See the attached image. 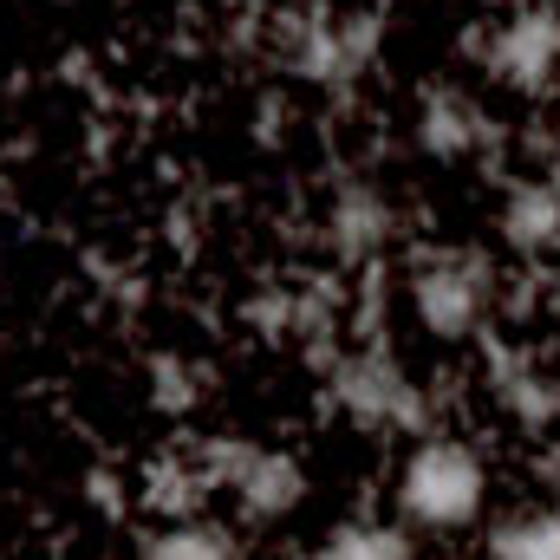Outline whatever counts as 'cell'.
<instances>
[{
  "instance_id": "cell-1",
  "label": "cell",
  "mask_w": 560,
  "mask_h": 560,
  "mask_svg": "<svg viewBox=\"0 0 560 560\" xmlns=\"http://www.w3.org/2000/svg\"><path fill=\"white\" fill-rule=\"evenodd\" d=\"M489 495V469L469 443L456 436H423L398 469V515L423 535H456L482 515Z\"/></svg>"
},
{
  "instance_id": "cell-2",
  "label": "cell",
  "mask_w": 560,
  "mask_h": 560,
  "mask_svg": "<svg viewBox=\"0 0 560 560\" xmlns=\"http://www.w3.org/2000/svg\"><path fill=\"white\" fill-rule=\"evenodd\" d=\"M332 405L372 436H430L436 430V398L398 365L392 346H359L332 365L326 378Z\"/></svg>"
},
{
  "instance_id": "cell-3",
  "label": "cell",
  "mask_w": 560,
  "mask_h": 560,
  "mask_svg": "<svg viewBox=\"0 0 560 560\" xmlns=\"http://www.w3.org/2000/svg\"><path fill=\"white\" fill-rule=\"evenodd\" d=\"M411 313L436 346H463L489 326L495 306V268L476 248H418L411 255Z\"/></svg>"
},
{
  "instance_id": "cell-4",
  "label": "cell",
  "mask_w": 560,
  "mask_h": 560,
  "mask_svg": "<svg viewBox=\"0 0 560 560\" xmlns=\"http://www.w3.org/2000/svg\"><path fill=\"white\" fill-rule=\"evenodd\" d=\"M476 66H482L495 85H509V92H522V98H541L560 72V7L555 0L515 7V13L489 33V46H482Z\"/></svg>"
},
{
  "instance_id": "cell-5",
  "label": "cell",
  "mask_w": 560,
  "mask_h": 560,
  "mask_svg": "<svg viewBox=\"0 0 560 560\" xmlns=\"http://www.w3.org/2000/svg\"><path fill=\"white\" fill-rule=\"evenodd\" d=\"M411 138L430 163H463V156H495L502 150V125L456 85H423Z\"/></svg>"
},
{
  "instance_id": "cell-6",
  "label": "cell",
  "mask_w": 560,
  "mask_h": 560,
  "mask_svg": "<svg viewBox=\"0 0 560 560\" xmlns=\"http://www.w3.org/2000/svg\"><path fill=\"white\" fill-rule=\"evenodd\" d=\"M489 392H495L502 418L515 430H528V436H548L560 423V372H548L522 346H495L489 339Z\"/></svg>"
},
{
  "instance_id": "cell-7",
  "label": "cell",
  "mask_w": 560,
  "mask_h": 560,
  "mask_svg": "<svg viewBox=\"0 0 560 560\" xmlns=\"http://www.w3.org/2000/svg\"><path fill=\"white\" fill-rule=\"evenodd\" d=\"M392 235H398L392 196H385L378 183H365V176L339 183V196H332V209H326V248H332V261L365 268V261H378V255L392 248Z\"/></svg>"
},
{
  "instance_id": "cell-8",
  "label": "cell",
  "mask_w": 560,
  "mask_h": 560,
  "mask_svg": "<svg viewBox=\"0 0 560 560\" xmlns=\"http://www.w3.org/2000/svg\"><path fill=\"white\" fill-rule=\"evenodd\" d=\"M502 242L522 261H548L560 255V176H522L502 196Z\"/></svg>"
},
{
  "instance_id": "cell-9",
  "label": "cell",
  "mask_w": 560,
  "mask_h": 560,
  "mask_svg": "<svg viewBox=\"0 0 560 560\" xmlns=\"http://www.w3.org/2000/svg\"><path fill=\"white\" fill-rule=\"evenodd\" d=\"M229 495H235V509H242L248 522L268 528V522H287V515L306 502V469H300V456L255 443V456L242 463V476L229 482Z\"/></svg>"
},
{
  "instance_id": "cell-10",
  "label": "cell",
  "mask_w": 560,
  "mask_h": 560,
  "mask_svg": "<svg viewBox=\"0 0 560 560\" xmlns=\"http://www.w3.org/2000/svg\"><path fill=\"white\" fill-rule=\"evenodd\" d=\"M202 495H209V476H202V463L156 456V463L143 469V509H156L163 522H196Z\"/></svg>"
},
{
  "instance_id": "cell-11",
  "label": "cell",
  "mask_w": 560,
  "mask_h": 560,
  "mask_svg": "<svg viewBox=\"0 0 560 560\" xmlns=\"http://www.w3.org/2000/svg\"><path fill=\"white\" fill-rule=\"evenodd\" d=\"M306 560H411V535L392 522H339Z\"/></svg>"
},
{
  "instance_id": "cell-12",
  "label": "cell",
  "mask_w": 560,
  "mask_h": 560,
  "mask_svg": "<svg viewBox=\"0 0 560 560\" xmlns=\"http://www.w3.org/2000/svg\"><path fill=\"white\" fill-rule=\"evenodd\" d=\"M138 560H242V548H235V535L215 528V522H170V528H156V535L143 541Z\"/></svg>"
},
{
  "instance_id": "cell-13",
  "label": "cell",
  "mask_w": 560,
  "mask_h": 560,
  "mask_svg": "<svg viewBox=\"0 0 560 560\" xmlns=\"http://www.w3.org/2000/svg\"><path fill=\"white\" fill-rule=\"evenodd\" d=\"M378 59H385V13H378V7L339 13V72H346L352 92H359V79H365Z\"/></svg>"
},
{
  "instance_id": "cell-14",
  "label": "cell",
  "mask_w": 560,
  "mask_h": 560,
  "mask_svg": "<svg viewBox=\"0 0 560 560\" xmlns=\"http://www.w3.org/2000/svg\"><path fill=\"white\" fill-rule=\"evenodd\" d=\"M489 560H560V515H509L489 535Z\"/></svg>"
},
{
  "instance_id": "cell-15",
  "label": "cell",
  "mask_w": 560,
  "mask_h": 560,
  "mask_svg": "<svg viewBox=\"0 0 560 560\" xmlns=\"http://www.w3.org/2000/svg\"><path fill=\"white\" fill-rule=\"evenodd\" d=\"M150 405L163 418H189L202 405V372L189 359H176V352H156L150 359Z\"/></svg>"
},
{
  "instance_id": "cell-16",
  "label": "cell",
  "mask_w": 560,
  "mask_h": 560,
  "mask_svg": "<svg viewBox=\"0 0 560 560\" xmlns=\"http://www.w3.org/2000/svg\"><path fill=\"white\" fill-rule=\"evenodd\" d=\"M242 319H248L261 339H293V287H280V280L255 287V293L242 300Z\"/></svg>"
},
{
  "instance_id": "cell-17",
  "label": "cell",
  "mask_w": 560,
  "mask_h": 560,
  "mask_svg": "<svg viewBox=\"0 0 560 560\" xmlns=\"http://www.w3.org/2000/svg\"><path fill=\"white\" fill-rule=\"evenodd\" d=\"M280 138H287V98H280V92H261V98H255V143L275 150Z\"/></svg>"
},
{
  "instance_id": "cell-18",
  "label": "cell",
  "mask_w": 560,
  "mask_h": 560,
  "mask_svg": "<svg viewBox=\"0 0 560 560\" xmlns=\"http://www.w3.org/2000/svg\"><path fill=\"white\" fill-rule=\"evenodd\" d=\"M85 495H92V509H105V515H125V495H118V476H112V469H92Z\"/></svg>"
},
{
  "instance_id": "cell-19",
  "label": "cell",
  "mask_w": 560,
  "mask_h": 560,
  "mask_svg": "<svg viewBox=\"0 0 560 560\" xmlns=\"http://www.w3.org/2000/svg\"><path fill=\"white\" fill-rule=\"evenodd\" d=\"M541 313L560 319V275H541Z\"/></svg>"
},
{
  "instance_id": "cell-20",
  "label": "cell",
  "mask_w": 560,
  "mask_h": 560,
  "mask_svg": "<svg viewBox=\"0 0 560 560\" xmlns=\"http://www.w3.org/2000/svg\"><path fill=\"white\" fill-rule=\"evenodd\" d=\"M268 7H280V0H242L235 13H268Z\"/></svg>"
},
{
  "instance_id": "cell-21",
  "label": "cell",
  "mask_w": 560,
  "mask_h": 560,
  "mask_svg": "<svg viewBox=\"0 0 560 560\" xmlns=\"http://www.w3.org/2000/svg\"><path fill=\"white\" fill-rule=\"evenodd\" d=\"M215 7H242V0H215Z\"/></svg>"
},
{
  "instance_id": "cell-22",
  "label": "cell",
  "mask_w": 560,
  "mask_h": 560,
  "mask_svg": "<svg viewBox=\"0 0 560 560\" xmlns=\"http://www.w3.org/2000/svg\"><path fill=\"white\" fill-rule=\"evenodd\" d=\"M112 7H125V0H112Z\"/></svg>"
},
{
  "instance_id": "cell-23",
  "label": "cell",
  "mask_w": 560,
  "mask_h": 560,
  "mask_svg": "<svg viewBox=\"0 0 560 560\" xmlns=\"http://www.w3.org/2000/svg\"><path fill=\"white\" fill-rule=\"evenodd\" d=\"M300 560H306V555H300Z\"/></svg>"
}]
</instances>
